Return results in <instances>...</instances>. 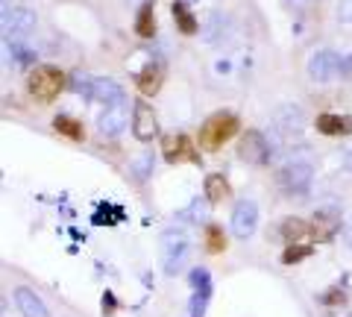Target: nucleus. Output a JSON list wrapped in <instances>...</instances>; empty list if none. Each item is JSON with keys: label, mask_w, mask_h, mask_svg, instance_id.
<instances>
[{"label": "nucleus", "mask_w": 352, "mask_h": 317, "mask_svg": "<svg viewBox=\"0 0 352 317\" xmlns=\"http://www.w3.org/2000/svg\"><path fill=\"white\" fill-rule=\"evenodd\" d=\"M314 179V168L308 162H288L276 171V185L285 194H305Z\"/></svg>", "instance_id": "4"}, {"label": "nucleus", "mask_w": 352, "mask_h": 317, "mask_svg": "<svg viewBox=\"0 0 352 317\" xmlns=\"http://www.w3.org/2000/svg\"><path fill=\"white\" fill-rule=\"evenodd\" d=\"M188 253H191V247H188V238H185L182 232H168L162 238V259H164V273L168 276H176L182 267H185V261H188Z\"/></svg>", "instance_id": "7"}, {"label": "nucleus", "mask_w": 352, "mask_h": 317, "mask_svg": "<svg viewBox=\"0 0 352 317\" xmlns=\"http://www.w3.org/2000/svg\"><path fill=\"white\" fill-rule=\"evenodd\" d=\"M65 89H68V76L59 65H36L27 76V91L38 103H53Z\"/></svg>", "instance_id": "1"}, {"label": "nucleus", "mask_w": 352, "mask_h": 317, "mask_svg": "<svg viewBox=\"0 0 352 317\" xmlns=\"http://www.w3.org/2000/svg\"><path fill=\"white\" fill-rule=\"evenodd\" d=\"M212 300V288H200L191 294V305H188V317H206V305Z\"/></svg>", "instance_id": "25"}, {"label": "nucleus", "mask_w": 352, "mask_h": 317, "mask_svg": "<svg viewBox=\"0 0 352 317\" xmlns=\"http://www.w3.org/2000/svg\"><path fill=\"white\" fill-rule=\"evenodd\" d=\"M147 3H153V0H147Z\"/></svg>", "instance_id": "33"}, {"label": "nucleus", "mask_w": 352, "mask_h": 317, "mask_svg": "<svg viewBox=\"0 0 352 317\" xmlns=\"http://www.w3.org/2000/svg\"><path fill=\"white\" fill-rule=\"evenodd\" d=\"M311 235V223L302 221V217H285L279 223V238L285 244H302V238Z\"/></svg>", "instance_id": "18"}, {"label": "nucleus", "mask_w": 352, "mask_h": 317, "mask_svg": "<svg viewBox=\"0 0 352 317\" xmlns=\"http://www.w3.org/2000/svg\"><path fill=\"white\" fill-rule=\"evenodd\" d=\"M115 311H118V300H115V294H112V291H106V294H103V314H106V317H112Z\"/></svg>", "instance_id": "29"}, {"label": "nucleus", "mask_w": 352, "mask_h": 317, "mask_svg": "<svg viewBox=\"0 0 352 317\" xmlns=\"http://www.w3.org/2000/svg\"><path fill=\"white\" fill-rule=\"evenodd\" d=\"M238 159L244 165H252V168H264L270 162V144L264 138L261 129H244L238 138Z\"/></svg>", "instance_id": "3"}, {"label": "nucleus", "mask_w": 352, "mask_h": 317, "mask_svg": "<svg viewBox=\"0 0 352 317\" xmlns=\"http://www.w3.org/2000/svg\"><path fill=\"white\" fill-rule=\"evenodd\" d=\"M241 133V121H238V115L235 112H214V115H208L203 127H200V133H197V141H200V147L208 150V153H214L226 144L232 135Z\"/></svg>", "instance_id": "2"}, {"label": "nucleus", "mask_w": 352, "mask_h": 317, "mask_svg": "<svg viewBox=\"0 0 352 317\" xmlns=\"http://www.w3.org/2000/svg\"><path fill=\"white\" fill-rule=\"evenodd\" d=\"M132 135H135L141 144H150L153 138H159V118H156V109H153L144 97H138L132 103Z\"/></svg>", "instance_id": "5"}, {"label": "nucleus", "mask_w": 352, "mask_h": 317, "mask_svg": "<svg viewBox=\"0 0 352 317\" xmlns=\"http://www.w3.org/2000/svg\"><path fill=\"white\" fill-rule=\"evenodd\" d=\"M203 191H206V200L217 206V203H223L229 194H232V188H229V179L223 177V173H208L206 182H203Z\"/></svg>", "instance_id": "19"}, {"label": "nucleus", "mask_w": 352, "mask_h": 317, "mask_svg": "<svg viewBox=\"0 0 352 317\" xmlns=\"http://www.w3.org/2000/svg\"><path fill=\"white\" fill-rule=\"evenodd\" d=\"M206 250H208V253H212V256H220V253H226V232H223V226H220V223H208L206 226Z\"/></svg>", "instance_id": "22"}, {"label": "nucleus", "mask_w": 352, "mask_h": 317, "mask_svg": "<svg viewBox=\"0 0 352 317\" xmlns=\"http://www.w3.org/2000/svg\"><path fill=\"white\" fill-rule=\"evenodd\" d=\"M129 171L138 182H147L150 173H153V153H138V156L129 162Z\"/></svg>", "instance_id": "23"}, {"label": "nucleus", "mask_w": 352, "mask_h": 317, "mask_svg": "<svg viewBox=\"0 0 352 317\" xmlns=\"http://www.w3.org/2000/svg\"><path fill=\"white\" fill-rule=\"evenodd\" d=\"M185 3H197V0H185Z\"/></svg>", "instance_id": "32"}, {"label": "nucleus", "mask_w": 352, "mask_h": 317, "mask_svg": "<svg viewBox=\"0 0 352 317\" xmlns=\"http://www.w3.org/2000/svg\"><path fill=\"white\" fill-rule=\"evenodd\" d=\"M15 305H18L21 317H50L44 300L32 288H27V285H18L15 288Z\"/></svg>", "instance_id": "14"}, {"label": "nucleus", "mask_w": 352, "mask_h": 317, "mask_svg": "<svg viewBox=\"0 0 352 317\" xmlns=\"http://www.w3.org/2000/svg\"><path fill=\"white\" fill-rule=\"evenodd\" d=\"M317 133L326 135V138H340V135H349L352 133V118H340L335 112H323V115H317Z\"/></svg>", "instance_id": "15"}, {"label": "nucleus", "mask_w": 352, "mask_h": 317, "mask_svg": "<svg viewBox=\"0 0 352 317\" xmlns=\"http://www.w3.org/2000/svg\"><path fill=\"white\" fill-rule=\"evenodd\" d=\"M126 3H132V0H126Z\"/></svg>", "instance_id": "34"}, {"label": "nucleus", "mask_w": 352, "mask_h": 317, "mask_svg": "<svg viewBox=\"0 0 352 317\" xmlns=\"http://www.w3.org/2000/svg\"><path fill=\"white\" fill-rule=\"evenodd\" d=\"M229 229L238 241H247L252 238V232L258 229V206L256 200H238L232 209V221H229Z\"/></svg>", "instance_id": "8"}, {"label": "nucleus", "mask_w": 352, "mask_h": 317, "mask_svg": "<svg viewBox=\"0 0 352 317\" xmlns=\"http://www.w3.org/2000/svg\"><path fill=\"white\" fill-rule=\"evenodd\" d=\"M162 83H164V62H159V59L147 62L135 76V89L144 97H156L159 89H162Z\"/></svg>", "instance_id": "12"}, {"label": "nucleus", "mask_w": 352, "mask_h": 317, "mask_svg": "<svg viewBox=\"0 0 352 317\" xmlns=\"http://www.w3.org/2000/svg\"><path fill=\"white\" fill-rule=\"evenodd\" d=\"M344 300H346V294L340 291V288H329V291L323 294V297H320V303H323V305H340Z\"/></svg>", "instance_id": "27"}, {"label": "nucleus", "mask_w": 352, "mask_h": 317, "mask_svg": "<svg viewBox=\"0 0 352 317\" xmlns=\"http://www.w3.org/2000/svg\"><path fill=\"white\" fill-rule=\"evenodd\" d=\"M338 18L344 21V24H352V0H340L338 3Z\"/></svg>", "instance_id": "28"}, {"label": "nucleus", "mask_w": 352, "mask_h": 317, "mask_svg": "<svg viewBox=\"0 0 352 317\" xmlns=\"http://www.w3.org/2000/svg\"><path fill=\"white\" fill-rule=\"evenodd\" d=\"M188 285L194 291H200V288H212V273H208L206 267H194L188 273Z\"/></svg>", "instance_id": "26"}, {"label": "nucleus", "mask_w": 352, "mask_h": 317, "mask_svg": "<svg viewBox=\"0 0 352 317\" xmlns=\"http://www.w3.org/2000/svg\"><path fill=\"white\" fill-rule=\"evenodd\" d=\"M162 156L170 162V165H179V162H191V165H200V153L194 150L191 138L185 133H164L162 135Z\"/></svg>", "instance_id": "6"}, {"label": "nucleus", "mask_w": 352, "mask_h": 317, "mask_svg": "<svg viewBox=\"0 0 352 317\" xmlns=\"http://www.w3.org/2000/svg\"><path fill=\"white\" fill-rule=\"evenodd\" d=\"M135 36H141V39L156 36V9H153V3H147V0L135 12Z\"/></svg>", "instance_id": "21"}, {"label": "nucleus", "mask_w": 352, "mask_h": 317, "mask_svg": "<svg viewBox=\"0 0 352 317\" xmlns=\"http://www.w3.org/2000/svg\"><path fill=\"white\" fill-rule=\"evenodd\" d=\"M38 24V15L27 6H12V9H3V30L12 32V36H30Z\"/></svg>", "instance_id": "11"}, {"label": "nucleus", "mask_w": 352, "mask_h": 317, "mask_svg": "<svg viewBox=\"0 0 352 317\" xmlns=\"http://www.w3.org/2000/svg\"><path fill=\"white\" fill-rule=\"evenodd\" d=\"M340 229V212L338 209H320L311 221V238L314 241H332Z\"/></svg>", "instance_id": "13"}, {"label": "nucleus", "mask_w": 352, "mask_h": 317, "mask_svg": "<svg viewBox=\"0 0 352 317\" xmlns=\"http://www.w3.org/2000/svg\"><path fill=\"white\" fill-rule=\"evenodd\" d=\"M170 15H173V24H176V30H179L182 36H197V32H200V21L194 18V12L188 9L185 0H173Z\"/></svg>", "instance_id": "17"}, {"label": "nucleus", "mask_w": 352, "mask_h": 317, "mask_svg": "<svg viewBox=\"0 0 352 317\" xmlns=\"http://www.w3.org/2000/svg\"><path fill=\"white\" fill-rule=\"evenodd\" d=\"M12 50H15V56H18L21 65H32V62H36V53H30L27 47H18V45H15Z\"/></svg>", "instance_id": "30"}, {"label": "nucleus", "mask_w": 352, "mask_h": 317, "mask_svg": "<svg viewBox=\"0 0 352 317\" xmlns=\"http://www.w3.org/2000/svg\"><path fill=\"white\" fill-rule=\"evenodd\" d=\"M314 256V247L311 244H288L282 253V265H300V261L311 259Z\"/></svg>", "instance_id": "24"}, {"label": "nucleus", "mask_w": 352, "mask_h": 317, "mask_svg": "<svg viewBox=\"0 0 352 317\" xmlns=\"http://www.w3.org/2000/svg\"><path fill=\"white\" fill-rule=\"evenodd\" d=\"M129 124V109L126 103H115V106H103L100 118H97V133L103 138H118Z\"/></svg>", "instance_id": "9"}, {"label": "nucleus", "mask_w": 352, "mask_h": 317, "mask_svg": "<svg viewBox=\"0 0 352 317\" xmlns=\"http://www.w3.org/2000/svg\"><path fill=\"white\" fill-rule=\"evenodd\" d=\"M338 76H352V53L349 56H340V74Z\"/></svg>", "instance_id": "31"}, {"label": "nucleus", "mask_w": 352, "mask_h": 317, "mask_svg": "<svg viewBox=\"0 0 352 317\" xmlns=\"http://www.w3.org/2000/svg\"><path fill=\"white\" fill-rule=\"evenodd\" d=\"M338 74H340V56L335 50L311 53V59H308V76H311L314 83H329V80H335Z\"/></svg>", "instance_id": "10"}, {"label": "nucleus", "mask_w": 352, "mask_h": 317, "mask_svg": "<svg viewBox=\"0 0 352 317\" xmlns=\"http://www.w3.org/2000/svg\"><path fill=\"white\" fill-rule=\"evenodd\" d=\"M91 100L103 103V106H115V103H126V94H124V89H120L115 80H109V76H94Z\"/></svg>", "instance_id": "16"}, {"label": "nucleus", "mask_w": 352, "mask_h": 317, "mask_svg": "<svg viewBox=\"0 0 352 317\" xmlns=\"http://www.w3.org/2000/svg\"><path fill=\"white\" fill-rule=\"evenodd\" d=\"M53 129H56L59 135H65L68 141H85V127L76 121L74 115H65V112L53 115Z\"/></svg>", "instance_id": "20"}]
</instances>
